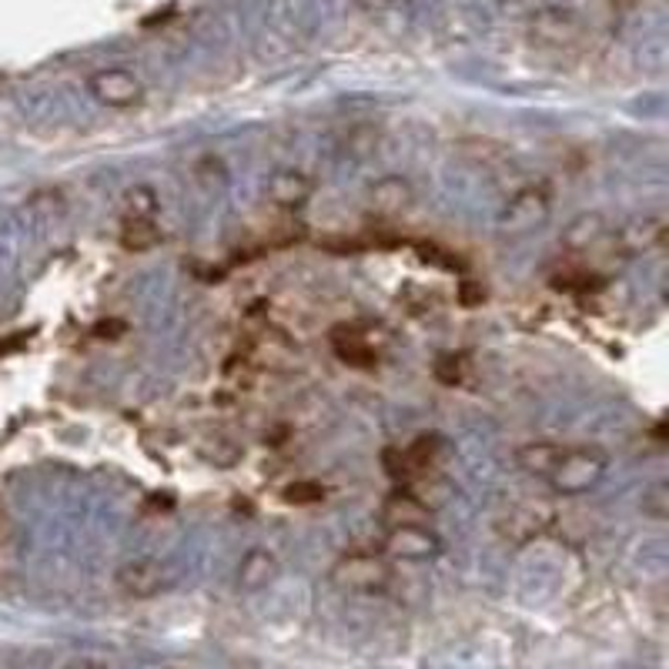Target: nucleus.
<instances>
[{
	"label": "nucleus",
	"mask_w": 669,
	"mask_h": 669,
	"mask_svg": "<svg viewBox=\"0 0 669 669\" xmlns=\"http://www.w3.org/2000/svg\"><path fill=\"white\" fill-rule=\"evenodd\" d=\"M114 583L131 599H148L164 586V569L154 559H134V562H124L117 569Z\"/></svg>",
	"instance_id": "nucleus-6"
},
{
	"label": "nucleus",
	"mask_w": 669,
	"mask_h": 669,
	"mask_svg": "<svg viewBox=\"0 0 669 669\" xmlns=\"http://www.w3.org/2000/svg\"><path fill=\"white\" fill-rule=\"evenodd\" d=\"M435 375H438L445 385H456V382L462 379V366H459V359H453V355H445V359H438V362H435Z\"/></svg>",
	"instance_id": "nucleus-20"
},
{
	"label": "nucleus",
	"mask_w": 669,
	"mask_h": 669,
	"mask_svg": "<svg viewBox=\"0 0 669 669\" xmlns=\"http://www.w3.org/2000/svg\"><path fill=\"white\" fill-rule=\"evenodd\" d=\"M546 218H549V195L543 188L529 185V188H522V191H516L509 198V205H506V211L499 218V225H503V232H516L519 235V232H529L535 225H543Z\"/></svg>",
	"instance_id": "nucleus-3"
},
{
	"label": "nucleus",
	"mask_w": 669,
	"mask_h": 669,
	"mask_svg": "<svg viewBox=\"0 0 669 669\" xmlns=\"http://www.w3.org/2000/svg\"><path fill=\"white\" fill-rule=\"evenodd\" d=\"M282 499L288 506H315L325 499V485L315 482V479H298V482H288L282 488Z\"/></svg>",
	"instance_id": "nucleus-17"
},
{
	"label": "nucleus",
	"mask_w": 669,
	"mask_h": 669,
	"mask_svg": "<svg viewBox=\"0 0 669 669\" xmlns=\"http://www.w3.org/2000/svg\"><path fill=\"white\" fill-rule=\"evenodd\" d=\"M64 669H108L101 659H74V662H67Z\"/></svg>",
	"instance_id": "nucleus-23"
},
{
	"label": "nucleus",
	"mask_w": 669,
	"mask_h": 669,
	"mask_svg": "<svg viewBox=\"0 0 669 669\" xmlns=\"http://www.w3.org/2000/svg\"><path fill=\"white\" fill-rule=\"evenodd\" d=\"M599 235H606V221L599 218V214H583V218H575L572 225L566 228V235H562V241L569 245V248H590Z\"/></svg>",
	"instance_id": "nucleus-16"
},
{
	"label": "nucleus",
	"mask_w": 669,
	"mask_h": 669,
	"mask_svg": "<svg viewBox=\"0 0 669 669\" xmlns=\"http://www.w3.org/2000/svg\"><path fill=\"white\" fill-rule=\"evenodd\" d=\"M562 449H566V445H559V442H525L522 449L516 453V462H519V469H525L529 475L546 479V475L553 472V466L559 462Z\"/></svg>",
	"instance_id": "nucleus-13"
},
{
	"label": "nucleus",
	"mask_w": 669,
	"mask_h": 669,
	"mask_svg": "<svg viewBox=\"0 0 669 669\" xmlns=\"http://www.w3.org/2000/svg\"><path fill=\"white\" fill-rule=\"evenodd\" d=\"M278 575V559L268 549H251L241 562H238V586L248 593H258L264 586H272Z\"/></svg>",
	"instance_id": "nucleus-11"
},
{
	"label": "nucleus",
	"mask_w": 669,
	"mask_h": 669,
	"mask_svg": "<svg viewBox=\"0 0 669 669\" xmlns=\"http://www.w3.org/2000/svg\"><path fill=\"white\" fill-rule=\"evenodd\" d=\"M332 348L345 366H355V369H372L379 362L375 345L359 329H345V325L335 329L332 332Z\"/></svg>",
	"instance_id": "nucleus-10"
},
{
	"label": "nucleus",
	"mask_w": 669,
	"mask_h": 669,
	"mask_svg": "<svg viewBox=\"0 0 669 669\" xmlns=\"http://www.w3.org/2000/svg\"><path fill=\"white\" fill-rule=\"evenodd\" d=\"M459 301H462V308H475V305H482V301H485V288H482V282L466 278V282L459 285Z\"/></svg>",
	"instance_id": "nucleus-21"
},
{
	"label": "nucleus",
	"mask_w": 669,
	"mask_h": 669,
	"mask_svg": "<svg viewBox=\"0 0 669 669\" xmlns=\"http://www.w3.org/2000/svg\"><path fill=\"white\" fill-rule=\"evenodd\" d=\"M643 512H649L653 519H666L669 512V496H666V485H653L646 488V496H643Z\"/></svg>",
	"instance_id": "nucleus-19"
},
{
	"label": "nucleus",
	"mask_w": 669,
	"mask_h": 669,
	"mask_svg": "<svg viewBox=\"0 0 669 669\" xmlns=\"http://www.w3.org/2000/svg\"><path fill=\"white\" fill-rule=\"evenodd\" d=\"M372 205L379 214H398L412 205V188L401 182V177H385L372 191Z\"/></svg>",
	"instance_id": "nucleus-15"
},
{
	"label": "nucleus",
	"mask_w": 669,
	"mask_h": 669,
	"mask_svg": "<svg viewBox=\"0 0 669 669\" xmlns=\"http://www.w3.org/2000/svg\"><path fill=\"white\" fill-rule=\"evenodd\" d=\"M442 543L429 525H392L385 535V553L406 562H422L438 556Z\"/></svg>",
	"instance_id": "nucleus-4"
},
{
	"label": "nucleus",
	"mask_w": 669,
	"mask_h": 669,
	"mask_svg": "<svg viewBox=\"0 0 669 669\" xmlns=\"http://www.w3.org/2000/svg\"><path fill=\"white\" fill-rule=\"evenodd\" d=\"M401 456H406V466L412 472V485L425 475H432L438 469V462L445 459V438L438 432H425L419 438H412L406 449H401Z\"/></svg>",
	"instance_id": "nucleus-9"
},
{
	"label": "nucleus",
	"mask_w": 669,
	"mask_h": 669,
	"mask_svg": "<svg viewBox=\"0 0 669 669\" xmlns=\"http://www.w3.org/2000/svg\"><path fill=\"white\" fill-rule=\"evenodd\" d=\"M91 91L108 108H131V104L141 101V80L127 71L108 67V71H98L91 77Z\"/></svg>",
	"instance_id": "nucleus-5"
},
{
	"label": "nucleus",
	"mask_w": 669,
	"mask_h": 669,
	"mask_svg": "<svg viewBox=\"0 0 669 669\" xmlns=\"http://www.w3.org/2000/svg\"><path fill=\"white\" fill-rule=\"evenodd\" d=\"M124 201H127V211H124L127 218H154V211H158V195L148 185L131 188Z\"/></svg>",
	"instance_id": "nucleus-18"
},
{
	"label": "nucleus",
	"mask_w": 669,
	"mask_h": 669,
	"mask_svg": "<svg viewBox=\"0 0 669 669\" xmlns=\"http://www.w3.org/2000/svg\"><path fill=\"white\" fill-rule=\"evenodd\" d=\"M161 238H164V235H161V228H158L154 218H127V214H124L121 235H117V241H121L124 251H131V255L148 251V248H154Z\"/></svg>",
	"instance_id": "nucleus-14"
},
{
	"label": "nucleus",
	"mask_w": 669,
	"mask_h": 669,
	"mask_svg": "<svg viewBox=\"0 0 669 669\" xmlns=\"http://www.w3.org/2000/svg\"><path fill=\"white\" fill-rule=\"evenodd\" d=\"M332 583L345 593H382L392 583V566L379 553H345L332 566Z\"/></svg>",
	"instance_id": "nucleus-2"
},
{
	"label": "nucleus",
	"mask_w": 669,
	"mask_h": 669,
	"mask_svg": "<svg viewBox=\"0 0 669 669\" xmlns=\"http://www.w3.org/2000/svg\"><path fill=\"white\" fill-rule=\"evenodd\" d=\"M127 332V325L124 322H117V319H108V322H101L98 329H95V335L98 338H121Z\"/></svg>",
	"instance_id": "nucleus-22"
},
{
	"label": "nucleus",
	"mask_w": 669,
	"mask_h": 669,
	"mask_svg": "<svg viewBox=\"0 0 669 669\" xmlns=\"http://www.w3.org/2000/svg\"><path fill=\"white\" fill-rule=\"evenodd\" d=\"M311 191H315V182L305 174V171H278L268 177V185H264V195L272 205L278 208H301Z\"/></svg>",
	"instance_id": "nucleus-7"
},
{
	"label": "nucleus",
	"mask_w": 669,
	"mask_h": 669,
	"mask_svg": "<svg viewBox=\"0 0 669 669\" xmlns=\"http://www.w3.org/2000/svg\"><path fill=\"white\" fill-rule=\"evenodd\" d=\"M606 466L609 459L603 449H596V445H572V449H562L546 482L556 496H583L593 485H599V479L606 475Z\"/></svg>",
	"instance_id": "nucleus-1"
},
{
	"label": "nucleus",
	"mask_w": 669,
	"mask_h": 669,
	"mask_svg": "<svg viewBox=\"0 0 669 669\" xmlns=\"http://www.w3.org/2000/svg\"><path fill=\"white\" fill-rule=\"evenodd\" d=\"M429 516H432V509L412 493L409 485H398L395 493H388L382 503V519L388 522V529L392 525H425Z\"/></svg>",
	"instance_id": "nucleus-8"
},
{
	"label": "nucleus",
	"mask_w": 669,
	"mask_h": 669,
	"mask_svg": "<svg viewBox=\"0 0 669 669\" xmlns=\"http://www.w3.org/2000/svg\"><path fill=\"white\" fill-rule=\"evenodd\" d=\"M662 238H666L662 218H636V221H630L627 228H619V245H622V251H630V255H646Z\"/></svg>",
	"instance_id": "nucleus-12"
}]
</instances>
